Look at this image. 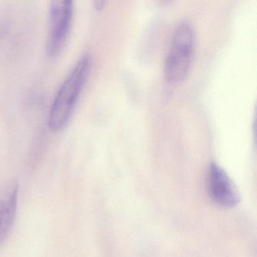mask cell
Wrapping results in <instances>:
<instances>
[{
    "mask_svg": "<svg viewBox=\"0 0 257 257\" xmlns=\"http://www.w3.org/2000/svg\"><path fill=\"white\" fill-rule=\"evenodd\" d=\"M195 42V30L190 23L183 22L177 25L165 61V79L168 83H180L187 76L193 59Z\"/></svg>",
    "mask_w": 257,
    "mask_h": 257,
    "instance_id": "cell-2",
    "label": "cell"
},
{
    "mask_svg": "<svg viewBox=\"0 0 257 257\" xmlns=\"http://www.w3.org/2000/svg\"><path fill=\"white\" fill-rule=\"evenodd\" d=\"M209 195L213 201L224 207H234L240 201L238 192L226 173L212 163L207 177Z\"/></svg>",
    "mask_w": 257,
    "mask_h": 257,
    "instance_id": "cell-4",
    "label": "cell"
},
{
    "mask_svg": "<svg viewBox=\"0 0 257 257\" xmlns=\"http://www.w3.org/2000/svg\"><path fill=\"white\" fill-rule=\"evenodd\" d=\"M103 6V2H102V1H96V2H94V7H95V8L97 9V10H101Z\"/></svg>",
    "mask_w": 257,
    "mask_h": 257,
    "instance_id": "cell-6",
    "label": "cell"
},
{
    "mask_svg": "<svg viewBox=\"0 0 257 257\" xmlns=\"http://www.w3.org/2000/svg\"><path fill=\"white\" fill-rule=\"evenodd\" d=\"M91 64L88 54L82 57L58 90L49 112V127L52 132L62 130L70 121L88 79Z\"/></svg>",
    "mask_w": 257,
    "mask_h": 257,
    "instance_id": "cell-1",
    "label": "cell"
},
{
    "mask_svg": "<svg viewBox=\"0 0 257 257\" xmlns=\"http://www.w3.org/2000/svg\"><path fill=\"white\" fill-rule=\"evenodd\" d=\"M73 3L61 0L51 3L46 53L51 58L59 55L65 46L73 22Z\"/></svg>",
    "mask_w": 257,
    "mask_h": 257,
    "instance_id": "cell-3",
    "label": "cell"
},
{
    "mask_svg": "<svg viewBox=\"0 0 257 257\" xmlns=\"http://www.w3.org/2000/svg\"><path fill=\"white\" fill-rule=\"evenodd\" d=\"M19 184L8 182L0 186V247L10 235L18 210Z\"/></svg>",
    "mask_w": 257,
    "mask_h": 257,
    "instance_id": "cell-5",
    "label": "cell"
}]
</instances>
